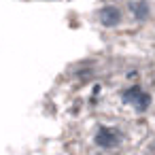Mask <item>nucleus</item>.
Instances as JSON below:
<instances>
[{"label":"nucleus","mask_w":155,"mask_h":155,"mask_svg":"<svg viewBox=\"0 0 155 155\" xmlns=\"http://www.w3.org/2000/svg\"><path fill=\"white\" fill-rule=\"evenodd\" d=\"M121 142V132L115 127H100L96 134V144L104 147V149H113Z\"/></svg>","instance_id":"2"},{"label":"nucleus","mask_w":155,"mask_h":155,"mask_svg":"<svg viewBox=\"0 0 155 155\" xmlns=\"http://www.w3.org/2000/svg\"><path fill=\"white\" fill-rule=\"evenodd\" d=\"M130 9H132V11H136V15H138V17H142V15L147 13V5H136V2H132V5H130Z\"/></svg>","instance_id":"4"},{"label":"nucleus","mask_w":155,"mask_h":155,"mask_svg":"<svg viewBox=\"0 0 155 155\" xmlns=\"http://www.w3.org/2000/svg\"><path fill=\"white\" fill-rule=\"evenodd\" d=\"M100 21H102L104 26H117V24L121 21L119 9H115V7H104V9L100 11Z\"/></svg>","instance_id":"3"},{"label":"nucleus","mask_w":155,"mask_h":155,"mask_svg":"<svg viewBox=\"0 0 155 155\" xmlns=\"http://www.w3.org/2000/svg\"><path fill=\"white\" fill-rule=\"evenodd\" d=\"M153 151H155V147H153Z\"/></svg>","instance_id":"5"},{"label":"nucleus","mask_w":155,"mask_h":155,"mask_svg":"<svg viewBox=\"0 0 155 155\" xmlns=\"http://www.w3.org/2000/svg\"><path fill=\"white\" fill-rule=\"evenodd\" d=\"M121 98H123V102L134 104L138 110H144V108H149V104H151V96H149L147 91H142L138 85H132L130 89H125Z\"/></svg>","instance_id":"1"}]
</instances>
